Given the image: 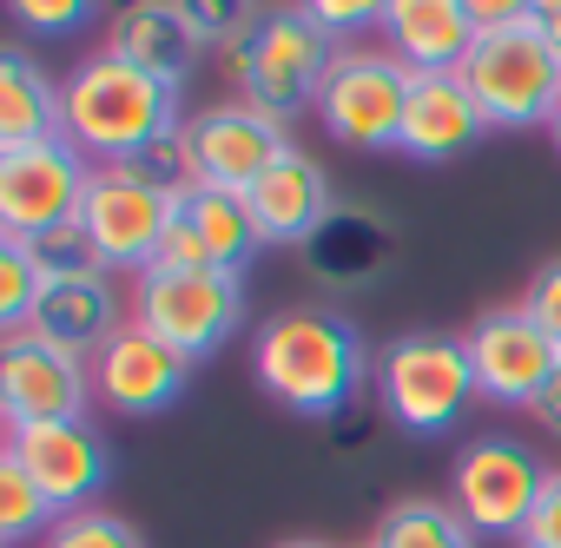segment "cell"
I'll return each mask as SVG.
<instances>
[{
	"label": "cell",
	"mask_w": 561,
	"mask_h": 548,
	"mask_svg": "<svg viewBox=\"0 0 561 548\" xmlns=\"http://www.w3.org/2000/svg\"><path fill=\"white\" fill-rule=\"evenodd\" d=\"M41 292H47V264L34 258V244L27 238H0V324L27 331Z\"/></svg>",
	"instance_id": "obj_26"
},
{
	"label": "cell",
	"mask_w": 561,
	"mask_h": 548,
	"mask_svg": "<svg viewBox=\"0 0 561 548\" xmlns=\"http://www.w3.org/2000/svg\"><path fill=\"white\" fill-rule=\"evenodd\" d=\"M482 133H489V119H482V106L469 100V87H462L456 73H416V80H410L403 139H397L403 159H423V165L462 159Z\"/></svg>",
	"instance_id": "obj_19"
},
{
	"label": "cell",
	"mask_w": 561,
	"mask_h": 548,
	"mask_svg": "<svg viewBox=\"0 0 561 548\" xmlns=\"http://www.w3.org/2000/svg\"><path fill=\"white\" fill-rule=\"evenodd\" d=\"M179 126V87L119 54H87L60 80V133L100 165H126Z\"/></svg>",
	"instance_id": "obj_2"
},
{
	"label": "cell",
	"mask_w": 561,
	"mask_h": 548,
	"mask_svg": "<svg viewBox=\"0 0 561 548\" xmlns=\"http://www.w3.org/2000/svg\"><path fill=\"white\" fill-rule=\"evenodd\" d=\"M410 67L383 47V54H370V47H337V60H331V80H324V93H318V119H324V133L337 139V146H351V152H397V139H403V106H410Z\"/></svg>",
	"instance_id": "obj_7"
},
{
	"label": "cell",
	"mask_w": 561,
	"mask_h": 548,
	"mask_svg": "<svg viewBox=\"0 0 561 548\" xmlns=\"http://www.w3.org/2000/svg\"><path fill=\"white\" fill-rule=\"evenodd\" d=\"M377 397L383 416L410 436H443L449 423H462V410L476 403V370H469V344L443 338V331H403L383 357H377Z\"/></svg>",
	"instance_id": "obj_4"
},
{
	"label": "cell",
	"mask_w": 561,
	"mask_h": 548,
	"mask_svg": "<svg viewBox=\"0 0 561 548\" xmlns=\"http://www.w3.org/2000/svg\"><path fill=\"white\" fill-rule=\"evenodd\" d=\"M364 548H370V541H364Z\"/></svg>",
	"instance_id": "obj_40"
},
{
	"label": "cell",
	"mask_w": 561,
	"mask_h": 548,
	"mask_svg": "<svg viewBox=\"0 0 561 548\" xmlns=\"http://www.w3.org/2000/svg\"><path fill=\"white\" fill-rule=\"evenodd\" d=\"M133 165H139V172H146V179H152L159 192H172V198H185V192L198 185V165H192V146H185V126H179V133H165L159 146H146V152H139Z\"/></svg>",
	"instance_id": "obj_30"
},
{
	"label": "cell",
	"mask_w": 561,
	"mask_h": 548,
	"mask_svg": "<svg viewBox=\"0 0 561 548\" xmlns=\"http://www.w3.org/2000/svg\"><path fill=\"white\" fill-rule=\"evenodd\" d=\"M548 139H554V152H561V100H554V113H548Z\"/></svg>",
	"instance_id": "obj_38"
},
{
	"label": "cell",
	"mask_w": 561,
	"mask_h": 548,
	"mask_svg": "<svg viewBox=\"0 0 561 548\" xmlns=\"http://www.w3.org/2000/svg\"><path fill=\"white\" fill-rule=\"evenodd\" d=\"M469 8V27L476 34H502V27H522L528 21V0H462Z\"/></svg>",
	"instance_id": "obj_35"
},
{
	"label": "cell",
	"mask_w": 561,
	"mask_h": 548,
	"mask_svg": "<svg viewBox=\"0 0 561 548\" xmlns=\"http://www.w3.org/2000/svg\"><path fill=\"white\" fill-rule=\"evenodd\" d=\"M106 54L185 87L192 67L205 60V41L192 34V21L179 14V0H119L113 21H106Z\"/></svg>",
	"instance_id": "obj_18"
},
{
	"label": "cell",
	"mask_w": 561,
	"mask_h": 548,
	"mask_svg": "<svg viewBox=\"0 0 561 548\" xmlns=\"http://www.w3.org/2000/svg\"><path fill=\"white\" fill-rule=\"evenodd\" d=\"M126 305L113 292V271H73V278H47L27 331L47 338V344H67L80 357H100L113 331H126Z\"/></svg>",
	"instance_id": "obj_17"
},
{
	"label": "cell",
	"mask_w": 561,
	"mask_h": 548,
	"mask_svg": "<svg viewBox=\"0 0 561 548\" xmlns=\"http://www.w3.org/2000/svg\"><path fill=\"white\" fill-rule=\"evenodd\" d=\"M41 548H146V535H139L126 515H106V509L93 502V509L60 515V522L41 535Z\"/></svg>",
	"instance_id": "obj_27"
},
{
	"label": "cell",
	"mask_w": 561,
	"mask_h": 548,
	"mask_svg": "<svg viewBox=\"0 0 561 548\" xmlns=\"http://www.w3.org/2000/svg\"><path fill=\"white\" fill-rule=\"evenodd\" d=\"M522 548H561V469H548V489H541V502L528 515Z\"/></svg>",
	"instance_id": "obj_34"
},
{
	"label": "cell",
	"mask_w": 561,
	"mask_h": 548,
	"mask_svg": "<svg viewBox=\"0 0 561 548\" xmlns=\"http://www.w3.org/2000/svg\"><path fill=\"white\" fill-rule=\"evenodd\" d=\"M179 218L205 238V251H211L218 271H244V258L264 244V238H257V218H251V205H244V192H225V185H192V192L179 198Z\"/></svg>",
	"instance_id": "obj_23"
},
{
	"label": "cell",
	"mask_w": 561,
	"mask_h": 548,
	"mask_svg": "<svg viewBox=\"0 0 561 548\" xmlns=\"http://www.w3.org/2000/svg\"><path fill=\"white\" fill-rule=\"evenodd\" d=\"M8 456L47 489V502L60 515L93 509V495L113 476V449H106V436L87 416L80 423H27V430H8Z\"/></svg>",
	"instance_id": "obj_14"
},
{
	"label": "cell",
	"mask_w": 561,
	"mask_h": 548,
	"mask_svg": "<svg viewBox=\"0 0 561 548\" xmlns=\"http://www.w3.org/2000/svg\"><path fill=\"white\" fill-rule=\"evenodd\" d=\"M93 357L47 344L34 331H8L0 338V410H8V430L27 423H80L93 403Z\"/></svg>",
	"instance_id": "obj_11"
},
{
	"label": "cell",
	"mask_w": 561,
	"mask_h": 548,
	"mask_svg": "<svg viewBox=\"0 0 561 548\" xmlns=\"http://www.w3.org/2000/svg\"><path fill=\"white\" fill-rule=\"evenodd\" d=\"M331 60H337V41L305 8H271L238 47L218 54V67L238 87V100L257 106V113H277V119L318 106V93L331 80Z\"/></svg>",
	"instance_id": "obj_3"
},
{
	"label": "cell",
	"mask_w": 561,
	"mask_h": 548,
	"mask_svg": "<svg viewBox=\"0 0 561 548\" xmlns=\"http://www.w3.org/2000/svg\"><path fill=\"white\" fill-rule=\"evenodd\" d=\"M469 344V370H476V397L508 403V410H535V397L548 390V377L561 370V344L515 305V311H489L476 318Z\"/></svg>",
	"instance_id": "obj_13"
},
{
	"label": "cell",
	"mask_w": 561,
	"mask_h": 548,
	"mask_svg": "<svg viewBox=\"0 0 561 548\" xmlns=\"http://www.w3.org/2000/svg\"><path fill=\"white\" fill-rule=\"evenodd\" d=\"M244 205H251L264 244H311L331 225V179H324V165L305 146H291L244 192Z\"/></svg>",
	"instance_id": "obj_16"
},
{
	"label": "cell",
	"mask_w": 561,
	"mask_h": 548,
	"mask_svg": "<svg viewBox=\"0 0 561 548\" xmlns=\"http://www.w3.org/2000/svg\"><path fill=\"white\" fill-rule=\"evenodd\" d=\"M528 21H541V27L561 21V0H528Z\"/></svg>",
	"instance_id": "obj_37"
},
{
	"label": "cell",
	"mask_w": 561,
	"mask_h": 548,
	"mask_svg": "<svg viewBox=\"0 0 561 548\" xmlns=\"http://www.w3.org/2000/svg\"><path fill=\"white\" fill-rule=\"evenodd\" d=\"M522 311H528V318H535V324H541V331H548L554 344H561V258L535 271V285H528Z\"/></svg>",
	"instance_id": "obj_33"
},
{
	"label": "cell",
	"mask_w": 561,
	"mask_h": 548,
	"mask_svg": "<svg viewBox=\"0 0 561 548\" xmlns=\"http://www.w3.org/2000/svg\"><path fill=\"white\" fill-rule=\"evenodd\" d=\"M390 251H397V231H390L377 212H331V225L305 244L311 278L331 285V292H357V285H370L377 271L390 264Z\"/></svg>",
	"instance_id": "obj_21"
},
{
	"label": "cell",
	"mask_w": 561,
	"mask_h": 548,
	"mask_svg": "<svg viewBox=\"0 0 561 548\" xmlns=\"http://www.w3.org/2000/svg\"><path fill=\"white\" fill-rule=\"evenodd\" d=\"M277 548H331V541H277Z\"/></svg>",
	"instance_id": "obj_39"
},
{
	"label": "cell",
	"mask_w": 561,
	"mask_h": 548,
	"mask_svg": "<svg viewBox=\"0 0 561 548\" xmlns=\"http://www.w3.org/2000/svg\"><path fill=\"white\" fill-rule=\"evenodd\" d=\"M60 522V509L47 502V489L0 449V541H27V535H47Z\"/></svg>",
	"instance_id": "obj_25"
},
{
	"label": "cell",
	"mask_w": 561,
	"mask_h": 548,
	"mask_svg": "<svg viewBox=\"0 0 561 548\" xmlns=\"http://www.w3.org/2000/svg\"><path fill=\"white\" fill-rule=\"evenodd\" d=\"M172 212H179V198L159 192L133 159L126 165H93L87 198H80V231L93 238L106 271H133L139 278V271L159 258V238H165Z\"/></svg>",
	"instance_id": "obj_8"
},
{
	"label": "cell",
	"mask_w": 561,
	"mask_h": 548,
	"mask_svg": "<svg viewBox=\"0 0 561 548\" xmlns=\"http://www.w3.org/2000/svg\"><path fill=\"white\" fill-rule=\"evenodd\" d=\"M370 548H476V528L436 495H403L370 528Z\"/></svg>",
	"instance_id": "obj_24"
},
{
	"label": "cell",
	"mask_w": 561,
	"mask_h": 548,
	"mask_svg": "<svg viewBox=\"0 0 561 548\" xmlns=\"http://www.w3.org/2000/svg\"><path fill=\"white\" fill-rule=\"evenodd\" d=\"M60 133V87L34 67V54H0V146H34Z\"/></svg>",
	"instance_id": "obj_22"
},
{
	"label": "cell",
	"mask_w": 561,
	"mask_h": 548,
	"mask_svg": "<svg viewBox=\"0 0 561 548\" xmlns=\"http://www.w3.org/2000/svg\"><path fill=\"white\" fill-rule=\"evenodd\" d=\"M364 370H370L364 338L337 311H277V318H264V331L251 344L257 390L305 423L344 416L364 390Z\"/></svg>",
	"instance_id": "obj_1"
},
{
	"label": "cell",
	"mask_w": 561,
	"mask_h": 548,
	"mask_svg": "<svg viewBox=\"0 0 561 548\" xmlns=\"http://www.w3.org/2000/svg\"><path fill=\"white\" fill-rule=\"evenodd\" d=\"M185 146L198 165V185H225V192H251L277 159L291 152V133L277 113H257L244 100L225 106H198L185 119Z\"/></svg>",
	"instance_id": "obj_12"
},
{
	"label": "cell",
	"mask_w": 561,
	"mask_h": 548,
	"mask_svg": "<svg viewBox=\"0 0 561 548\" xmlns=\"http://www.w3.org/2000/svg\"><path fill=\"white\" fill-rule=\"evenodd\" d=\"M383 47L410 67V73H456L462 54L476 47L469 8L462 0H390L383 14Z\"/></svg>",
	"instance_id": "obj_20"
},
{
	"label": "cell",
	"mask_w": 561,
	"mask_h": 548,
	"mask_svg": "<svg viewBox=\"0 0 561 548\" xmlns=\"http://www.w3.org/2000/svg\"><path fill=\"white\" fill-rule=\"evenodd\" d=\"M541 489H548V469L515 436H476L449 469V509L476 535H515L522 541Z\"/></svg>",
	"instance_id": "obj_9"
},
{
	"label": "cell",
	"mask_w": 561,
	"mask_h": 548,
	"mask_svg": "<svg viewBox=\"0 0 561 548\" xmlns=\"http://www.w3.org/2000/svg\"><path fill=\"white\" fill-rule=\"evenodd\" d=\"M298 8L331 34V41H344V34H364V27H383V14H390V0H298Z\"/></svg>",
	"instance_id": "obj_32"
},
{
	"label": "cell",
	"mask_w": 561,
	"mask_h": 548,
	"mask_svg": "<svg viewBox=\"0 0 561 548\" xmlns=\"http://www.w3.org/2000/svg\"><path fill=\"white\" fill-rule=\"evenodd\" d=\"M456 80L469 87V100L482 106L489 126H548V113L561 100V47L535 21L476 34Z\"/></svg>",
	"instance_id": "obj_5"
},
{
	"label": "cell",
	"mask_w": 561,
	"mask_h": 548,
	"mask_svg": "<svg viewBox=\"0 0 561 548\" xmlns=\"http://www.w3.org/2000/svg\"><path fill=\"white\" fill-rule=\"evenodd\" d=\"M528 416H535V423H541L548 436H561V370L548 377V390L535 397V410H528Z\"/></svg>",
	"instance_id": "obj_36"
},
{
	"label": "cell",
	"mask_w": 561,
	"mask_h": 548,
	"mask_svg": "<svg viewBox=\"0 0 561 548\" xmlns=\"http://www.w3.org/2000/svg\"><path fill=\"white\" fill-rule=\"evenodd\" d=\"M179 14L192 21V34L205 41V47H238L257 21H264V0H179Z\"/></svg>",
	"instance_id": "obj_28"
},
{
	"label": "cell",
	"mask_w": 561,
	"mask_h": 548,
	"mask_svg": "<svg viewBox=\"0 0 561 548\" xmlns=\"http://www.w3.org/2000/svg\"><path fill=\"white\" fill-rule=\"evenodd\" d=\"M192 384V357H179L165 338H152L146 324H126L106 338V351L93 357V390L106 410L119 416H159L165 403H179Z\"/></svg>",
	"instance_id": "obj_15"
},
{
	"label": "cell",
	"mask_w": 561,
	"mask_h": 548,
	"mask_svg": "<svg viewBox=\"0 0 561 548\" xmlns=\"http://www.w3.org/2000/svg\"><path fill=\"white\" fill-rule=\"evenodd\" d=\"M8 8H14V21H21L27 34L60 41V34H80V27L100 14V0H8Z\"/></svg>",
	"instance_id": "obj_31"
},
{
	"label": "cell",
	"mask_w": 561,
	"mask_h": 548,
	"mask_svg": "<svg viewBox=\"0 0 561 548\" xmlns=\"http://www.w3.org/2000/svg\"><path fill=\"white\" fill-rule=\"evenodd\" d=\"M244 318V271H172L146 264L133 278V324L165 338L179 357H211Z\"/></svg>",
	"instance_id": "obj_6"
},
{
	"label": "cell",
	"mask_w": 561,
	"mask_h": 548,
	"mask_svg": "<svg viewBox=\"0 0 561 548\" xmlns=\"http://www.w3.org/2000/svg\"><path fill=\"white\" fill-rule=\"evenodd\" d=\"M27 244H34V258L47 264V278H73V271H106V264H100V251H93V238L80 231V218H73V225L41 231V238H27Z\"/></svg>",
	"instance_id": "obj_29"
},
{
	"label": "cell",
	"mask_w": 561,
	"mask_h": 548,
	"mask_svg": "<svg viewBox=\"0 0 561 548\" xmlns=\"http://www.w3.org/2000/svg\"><path fill=\"white\" fill-rule=\"evenodd\" d=\"M87 179L93 165L67 133L34 146H0V238H41L54 225H73Z\"/></svg>",
	"instance_id": "obj_10"
}]
</instances>
